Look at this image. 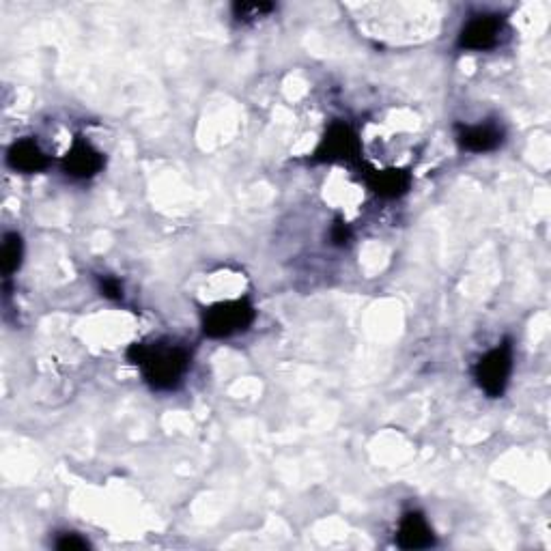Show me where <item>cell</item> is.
I'll return each instance as SVG.
<instances>
[{"label":"cell","mask_w":551,"mask_h":551,"mask_svg":"<svg viewBox=\"0 0 551 551\" xmlns=\"http://www.w3.org/2000/svg\"><path fill=\"white\" fill-rule=\"evenodd\" d=\"M231 11H233V18L237 22L250 24V22H257L261 18L270 16V13L276 11V5L274 3H235L231 7Z\"/></svg>","instance_id":"cell-12"},{"label":"cell","mask_w":551,"mask_h":551,"mask_svg":"<svg viewBox=\"0 0 551 551\" xmlns=\"http://www.w3.org/2000/svg\"><path fill=\"white\" fill-rule=\"evenodd\" d=\"M127 360L138 366L151 390L171 392L181 386L192 366V353L173 341H143L132 343Z\"/></svg>","instance_id":"cell-1"},{"label":"cell","mask_w":551,"mask_h":551,"mask_svg":"<svg viewBox=\"0 0 551 551\" xmlns=\"http://www.w3.org/2000/svg\"><path fill=\"white\" fill-rule=\"evenodd\" d=\"M7 166L20 175L44 173L50 166V155L33 138H20L7 149Z\"/></svg>","instance_id":"cell-9"},{"label":"cell","mask_w":551,"mask_h":551,"mask_svg":"<svg viewBox=\"0 0 551 551\" xmlns=\"http://www.w3.org/2000/svg\"><path fill=\"white\" fill-rule=\"evenodd\" d=\"M397 545L401 549H429L435 545V534L427 517L420 511H407L397 530Z\"/></svg>","instance_id":"cell-10"},{"label":"cell","mask_w":551,"mask_h":551,"mask_svg":"<svg viewBox=\"0 0 551 551\" xmlns=\"http://www.w3.org/2000/svg\"><path fill=\"white\" fill-rule=\"evenodd\" d=\"M362 155V143L358 132L345 121H334L326 134L321 136L313 153L317 164H358Z\"/></svg>","instance_id":"cell-4"},{"label":"cell","mask_w":551,"mask_h":551,"mask_svg":"<svg viewBox=\"0 0 551 551\" xmlns=\"http://www.w3.org/2000/svg\"><path fill=\"white\" fill-rule=\"evenodd\" d=\"M506 37V20L500 13H476L461 26L457 48L465 52L496 50Z\"/></svg>","instance_id":"cell-5"},{"label":"cell","mask_w":551,"mask_h":551,"mask_svg":"<svg viewBox=\"0 0 551 551\" xmlns=\"http://www.w3.org/2000/svg\"><path fill=\"white\" fill-rule=\"evenodd\" d=\"M412 173L405 168H366L364 171V183L369 190L379 196V199L394 201L401 199L409 190H412Z\"/></svg>","instance_id":"cell-8"},{"label":"cell","mask_w":551,"mask_h":551,"mask_svg":"<svg viewBox=\"0 0 551 551\" xmlns=\"http://www.w3.org/2000/svg\"><path fill=\"white\" fill-rule=\"evenodd\" d=\"M513 362H515V349L511 338L498 343L487 353H483L474 364V379L478 388L483 390L487 397L500 399L508 388V381L513 375Z\"/></svg>","instance_id":"cell-3"},{"label":"cell","mask_w":551,"mask_h":551,"mask_svg":"<svg viewBox=\"0 0 551 551\" xmlns=\"http://www.w3.org/2000/svg\"><path fill=\"white\" fill-rule=\"evenodd\" d=\"M56 549H61V551H84V549H89V541L87 539H82L80 534L76 532H63L59 539H56L54 543Z\"/></svg>","instance_id":"cell-14"},{"label":"cell","mask_w":551,"mask_h":551,"mask_svg":"<svg viewBox=\"0 0 551 551\" xmlns=\"http://www.w3.org/2000/svg\"><path fill=\"white\" fill-rule=\"evenodd\" d=\"M457 143L463 151L470 153H491L504 145L506 132L500 123L485 121L476 125H463L457 123L455 127Z\"/></svg>","instance_id":"cell-7"},{"label":"cell","mask_w":551,"mask_h":551,"mask_svg":"<svg viewBox=\"0 0 551 551\" xmlns=\"http://www.w3.org/2000/svg\"><path fill=\"white\" fill-rule=\"evenodd\" d=\"M351 239H353V231H351V226L341 220V218H336L334 224H332V229H330V242L332 246L336 248H345L351 244Z\"/></svg>","instance_id":"cell-13"},{"label":"cell","mask_w":551,"mask_h":551,"mask_svg":"<svg viewBox=\"0 0 551 551\" xmlns=\"http://www.w3.org/2000/svg\"><path fill=\"white\" fill-rule=\"evenodd\" d=\"M254 319H257V308H254V304L248 298L226 300L205 310L201 328L207 338H216V341H220V338H231L235 334L248 332Z\"/></svg>","instance_id":"cell-2"},{"label":"cell","mask_w":551,"mask_h":551,"mask_svg":"<svg viewBox=\"0 0 551 551\" xmlns=\"http://www.w3.org/2000/svg\"><path fill=\"white\" fill-rule=\"evenodd\" d=\"M106 166L104 153L93 147L87 138L76 136L61 160L63 173L74 181H87L100 175Z\"/></svg>","instance_id":"cell-6"},{"label":"cell","mask_w":551,"mask_h":551,"mask_svg":"<svg viewBox=\"0 0 551 551\" xmlns=\"http://www.w3.org/2000/svg\"><path fill=\"white\" fill-rule=\"evenodd\" d=\"M100 291L106 300H112V302H121L123 300V285L112 276H100Z\"/></svg>","instance_id":"cell-15"},{"label":"cell","mask_w":551,"mask_h":551,"mask_svg":"<svg viewBox=\"0 0 551 551\" xmlns=\"http://www.w3.org/2000/svg\"><path fill=\"white\" fill-rule=\"evenodd\" d=\"M24 259V242L20 233H5L3 250H0V267H3V276L11 278L22 267Z\"/></svg>","instance_id":"cell-11"}]
</instances>
